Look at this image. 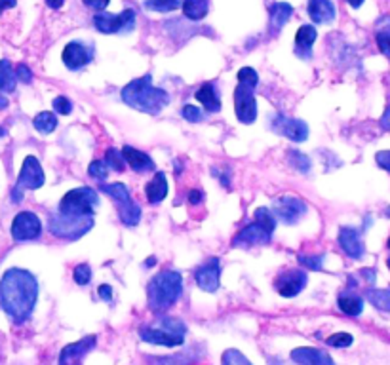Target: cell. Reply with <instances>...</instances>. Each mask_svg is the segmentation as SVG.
Here are the masks:
<instances>
[{
    "mask_svg": "<svg viewBox=\"0 0 390 365\" xmlns=\"http://www.w3.org/2000/svg\"><path fill=\"white\" fill-rule=\"evenodd\" d=\"M291 14H293V8L291 4H285V2H274L270 10H268V19H270V29L274 33H278L282 27H284L288 21H290Z\"/></svg>",
    "mask_w": 390,
    "mask_h": 365,
    "instance_id": "27",
    "label": "cell"
},
{
    "mask_svg": "<svg viewBox=\"0 0 390 365\" xmlns=\"http://www.w3.org/2000/svg\"><path fill=\"white\" fill-rule=\"evenodd\" d=\"M299 265H303L309 270H322L324 255H299Z\"/></svg>",
    "mask_w": 390,
    "mask_h": 365,
    "instance_id": "40",
    "label": "cell"
},
{
    "mask_svg": "<svg viewBox=\"0 0 390 365\" xmlns=\"http://www.w3.org/2000/svg\"><path fill=\"white\" fill-rule=\"evenodd\" d=\"M122 157L126 160L130 168L137 171V174H147V171H154V162L149 154H145L139 149H134V147L126 145L122 149Z\"/></svg>",
    "mask_w": 390,
    "mask_h": 365,
    "instance_id": "23",
    "label": "cell"
},
{
    "mask_svg": "<svg viewBox=\"0 0 390 365\" xmlns=\"http://www.w3.org/2000/svg\"><path fill=\"white\" fill-rule=\"evenodd\" d=\"M337 307L347 316H360L362 310H364V301H362V297H358L352 291H344L339 295Z\"/></svg>",
    "mask_w": 390,
    "mask_h": 365,
    "instance_id": "28",
    "label": "cell"
},
{
    "mask_svg": "<svg viewBox=\"0 0 390 365\" xmlns=\"http://www.w3.org/2000/svg\"><path fill=\"white\" fill-rule=\"evenodd\" d=\"M93 219L92 217H69V215L50 213L48 217V231L59 240H67V242H76L80 240L84 234L92 231Z\"/></svg>",
    "mask_w": 390,
    "mask_h": 365,
    "instance_id": "9",
    "label": "cell"
},
{
    "mask_svg": "<svg viewBox=\"0 0 390 365\" xmlns=\"http://www.w3.org/2000/svg\"><path fill=\"white\" fill-rule=\"evenodd\" d=\"M101 192H105L107 196L111 198L115 206L118 209V217L122 221V225L126 226H137L141 221V208L139 203L135 202L130 189L124 183H112V185H103L101 183Z\"/></svg>",
    "mask_w": 390,
    "mask_h": 365,
    "instance_id": "8",
    "label": "cell"
},
{
    "mask_svg": "<svg viewBox=\"0 0 390 365\" xmlns=\"http://www.w3.org/2000/svg\"><path fill=\"white\" fill-rule=\"evenodd\" d=\"M135 10L126 8L122 14H107L98 12L93 16V25L95 29L103 35H118V33H132L135 27Z\"/></svg>",
    "mask_w": 390,
    "mask_h": 365,
    "instance_id": "10",
    "label": "cell"
},
{
    "mask_svg": "<svg viewBox=\"0 0 390 365\" xmlns=\"http://www.w3.org/2000/svg\"><path fill=\"white\" fill-rule=\"evenodd\" d=\"M386 265H389V268H390V259H389V261H386Z\"/></svg>",
    "mask_w": 390,
    "mask_h": 365,
    "instance_id": "58",
    "label": "cell"
},
{
    "mask_svg": "<svg viewBox=\"0 0 390 365\" xmlns=\"http://www.w3.org/2000/svg\"><path fill=\"white\" fill-rule=\"evenodd\" d=\"M88 8H92L95 12H105L107 6L111 4V0H82Z\"/></svg>",
    "mask_w": 390,
    "mask_h": 365,
    "instance_id": "45",
    "label": "cell"
},
{
    "mask_svg": "<svg viewBox=\"0 0 390 365\" xmlns=\"http://www.w3.org/2000/svg\"><path fill=\"white\" fill-rule=\"evenodd\" d=\"M53 110L58 112V115H70L73 112V103H70L69 99L63 97V95H58V97L53 99Z\"/></svg>",
    "mask_w": 390,
    "mask_h": 365,
    "instance_id": "42",
    "label": "cell"
},
{
    "mask_svg": "<svg viewBox=\"0 0 390 365\" xmlns=\"http://www.w3.org/2000/svg\"><path fill=\"white\" fill-rule=\"evenodd\" d=\"M33 126L38 134L48 135L52 134L53 129L58 128V118L53 112H48V110H42L38 115L35 116V120H33Z\"/></svg>",
    "mask_w": 390,
    "mask_h": 365,
    "instance_id": "31",
    "label": "cell"
},
{
    "mask_svg": "<svg viewBox=\"0 0 390 365\" xmlns=\"http://www.w3.org/2000/svg\"><path fill=\"white\" fill-rule=\"evenodd\" d=\"M309 282V276L301 268H290L285 273H280L274 278V290L278 291L280 295L285 299L297 297L301 291L305 290V285Z\"/></svg>",
    "mask_w": 390,
    "mask_h": 365,
    "instance_id": "13",
    "label": "cell"
},
{
    "mask_svg": "<svg viewBox=\"0 0 390 365\" xmlns=\"http://www.w3.org/2000/svg\"><path fill=\"white\" fill-rule=\"evenodd\" d=\"M375 41H377V46L381 50V53L390 58V29L377 31L375 33Z\"/></svg>",
    "mask_w": 390,
    "mask_h": 365,
    "instance_id": "41",
    "label": "cell"
},
{
    "mask_svg": "<svg viewBox=\"0 0 390 365\" xmlns=\"http://www.w3.org/2000/svg\"><path fill=\"white\" fill-rule=\"evenodd\" d=\"M100 297L105 302H112V287L111 285H100Z\"/></svg>",
    "mask_w": 390,
    "mask_h": 365,
    "instance_id": "48",
    "label": "cell"
},
{
    "mask_svg": "<svg viewBox=\"0 0 390 365\" xmlns=\"http://www.w3.org/2000/svg\"><path fill=\"white\" fill-rule=\"evenodd\" d=\"M183 118H186L189 122H200L202 120V112L194 105H185L183 107Z\"/></svg>",
    "mask_w": 390,
    "mask_h": 365,
    "instance_id": "43",
    "label": "cell"
},
{
    "mask_svg": "<svg viewBox=\"0 0 390 365\" xmlns=\"http://www.w3.org/2000/svg\"><path fill=\"white\" fill-rule=\"evenodd\" d=\"M270 128L276 135L295 141V143H303V141L309 139V126L303 120H297V118H288L284 115L274 116L273 122H270Z\"/></svg>",
    "mask_w": 390,
    "mask_h": 365,
    "instance_id": "14",
    "label": "cell"
},
{
    "mask_svg": "<svg viewBox=\"0 0 390 365\" xmlns=\"http://www.w3.org/2000/svg\"><path fill=\"white\" fill-rule=\"evenodd\" d=\"M183 16L191 21H200L210 12V0H183Z\"/></svg>",
    "mask_w": 390,
    "mask_h": 365,
    "instance_id": "29",
    "label": "cell"
},
{
    "mask_svg": "<svg viewBox=\"0 0 390 365\" xmlns=\"http://www.w3.org/2000/svg\"><path fill=\"white\" fill-rule=\"evenodd\" d=\"M183 0H143V8L149 12L158 14H169L179 10Z\"/></svg>",
    "mask_w": 390,
    "mask_h": 365,
    "instance_id": "32",
    "label": "cell"
},
{
    "mask_svg": "<svg viewBox=\"0 0 390 365\" xmlns=\"http://www.w3.org/2000/svg\"><path fill=\"white\" fill-rule=\"evenodd\" d=\"M389 250H390V238H389Z\"/></svg>",
    "mask_w": 390,
    "mask_h": 365,
    "instance_id": "59",
    "label": "cell"
},
{
    "mask_svg": "<svg viewBox=\"0 0 390 365\" xmlns=\"http://www.w3.org/2000/svg\"><path fill=\"white\" fill-rule=\"evenodd\" d=\"M12 238L16 242H31L38 240L42 234V223L33 211H19L12 221Z\"/></svg>",
    "mask_w": 390,
    "mask_h": 365,
    "instance_id": "12",
    "label": "cell"
},
{
    "mask_svg": "<svg viewBox=\"0 0 390 365\" xmlns=\"http://www.w3.org/2000/svg\"><path fill=\"white\" fill-rule=\"evenodd\" d=\"M194 348H189L185 352L172 354V356H147L149 365H191L196 356L192 352Z\"/></svg>",
    "mask_w": 390,
    "mask_h": 365,
    "instance_id": "26",
    "label": "cell"
},
{
    "mask_svg": "<svg viewBox=\"0 0 390 365\" xmlns=\"http://www.w3.org/2000/svg\"><path fill=\"white\" fill-rule=\"evenodd\" d=\"M65 0H46V6L52 8V10H59V8H63Z\"/></svg>",
    "mask_w": 390,
    "mask_h": 365,
    "instance_id": "51",
    "label": "cell"
},
{
    "mask_svg": "<svg viewBox=\"0 0 390 365\" xmlns=\"http://www.w3.org/2000/svg\"><path fill=\"white\" fill-rule=\"evenodd\" d=\"M375 160H377V164H379V166H381V168L386 169V171H390V151L377 152V157H375Z\"/></svg>",
    "mask_w": 390,
    "mask_h": 365,
    "instance_id": "46",
    "label": "cell"
},
{
    "mask_svg": "<svg viewBox=\"0 0 390 365\" xmlns=\"http://www.w3.org/2000/svg\"><path fill=\"white\" fill-rule=\"evenodd\" d=\"M61 61L69 70H80L93 61V46L82 41H73L63 48Z\"/></svg>",
    "mask_w": 390,
    "mask_h": 365,
    "instance_id": "15",
    "label": "cell"
},
{
    "mask_svg": "<svg viewBox=\"0 0 390 365\" xmlns=\"http://www.w3.org/2000/svg\"><path fill=\"white\" fill-rule=\"evenodd\" d=\"M381 126H383L386 132H390V107H386L384 115L381 116Z\"/></svg>",
    "mask_w": 390,
    "mask_h": 365,
    "instance_id": "49",
    "label": "cell"
},
{
    "mask_svg": "<svg viewBox=\"0 0 390 365\" xmlns=\"http://www.w3.org/2000/svg\"><path fill=\"white\" fill-rule=\"evenodd\" d=\"M339 245L350 259H360L364 255V242H362L360 232L352 226H343L339 231Z\"/></svg>",
    "mask_w": 390,
    "mask_h": 365,
    "instance_id": "20",
    "label": "cell"
},
{
    "mask_svg": "<svg viewBox=\"0 0 390 365\" xmlns=\"http://www.w3.org/2000/svg\"><path fill=\"white\" fill-rule=\"evenodd\" d=\"M154 257H151V261H145V267H152V265H154Z\"/></svg>",
    "mask_w": 390,
    "mask_h": 365,
    "instance_id": "55",
    "label": "cell"
},
{
    "mask_svg": "<svg viewBox=\"0 0 390 365\" xmlns=\"http://www.w3.org/2000/svg\"><path fill=\"white\" fill-rule=\"evenodd\" d=\"M88 174H90V177H93V179H107V175H109V166L105 164V160H93L92 164H90V168H88Z\"/></svg>",
    "mask_w": 390,
    "mask_h": 365,
    "instance_id": "38",
    "label": "cell"
},
{
    "mask_svg": "<svg viewBox=\"0 0 390 365\" xmlns=\"http://www.w3.org/2000/svg\"><path fill=\"white\" fill-rule=\"evenodd\" d=\"M194 280L202 291L206 293H216L219 290V282H221V265L217 257H211L206 263H202L196 270H194Z\"/></svg>",
    "mask_w": 390,
    "mask_h": 365,
    "instance_id": "16",
    "label": "cell"
},
{
    "mask_svg": "<svg viewBox=\"0 0 390 365\" xmlns=\"http://www.w3.org/2000/svg\"><path fill=\"white\" fill-rule=\"evenodd\" d=\"M259 84V75L255 69L244 67L238 70V88L234 90V112L242 124H253L257 118L255 88Z\"/></svg>",
    "mask_w": 390,
    "mask_h": 365,
    "instance_id": "5",
    "label": "cell"
},
{
    "mask_svg": "<svg viewBox=\"0 0 390 365\" xmlns=\"http://www.w3.org/2000/svg\"><path fill=\"white\" fill-rule=\"evenodd\" d=\"M122 101L132 109L147 115H158L169 103V93L166 90L152 86V76L145 75L135 78L122 88Z\"/></svg>",
    "mask_w": 390,
    "mask_h": 365,
    "instance_id": "2",
    "label": "cell"
},
{
    "mask_svg": "<svg viewBox=\"0 0 390 365\" xmlns=\"http://www.w3.org/2000/svg\"><path fill=\"white\" fill-rule=\"evenodd\" d=\"M6 107H8V99L0 93V109H6Z\"/></svg>",
    "mask_w": 390,
    "mask_h": 365,
    "instance_id": "54",
    "label": "cell"
},
{
    "mask_svg": "<svg viewBox=\"0 0 390 365\" xmlns=\"http://www.w3.org/2000/svg\"><path fill=\"white\" fill-rule=\"evenodd\" d=\"M194 97H196V101L204 105V109L208 112H219L221 110V95L217 92L216 82H206V84H202Z\"/></svg>",
    "mask_w": 390,
    "mask_h": 365,
    "instance_id": "24",
    "label": "cell"
},
{
    "mask_svg": "<svg viewBox=\"0 0 390 365\" xmlns=\"http://www.w3.org/2000/svg\"><path fill=\"white\" fill-rule=\"evenodd\" d=\"M183 293V276L175 270H162L154 274L147 285V301L152 312L162 314L179 301Z\"/></svg>",
    "mask_w": 390,
    "mask_h": 365,
    "instance_id": "3",
    "label": "cell"
},
{
    "mask_svg": "<svg viewBox=\"0 0 390 365\" xmlns=\"http://www.w3.org/2000/svg\"><path fill=\"white\" fill-rule=\"evenodd\" d=\"M221 365H251V361L236 348H228L221 356Z\"/></svg>",
    "mask_w": 390,
    "mask_h": 365,
    "instance_id": "34",
    "label": "cell"
},
{
    "mask_svg": "<svg viewBox=\"0 0 390 365\" xmlns=\"http://www.w3.org/2000/svg\"><path fill=\"white\" fill-rule=\"evenodd\" d=\"M189 202L192 203V206H199V203L204 202V192L202 191H191L189 192Z\"/></svg>",
    "mask_w": 390,
    "mask_h": 365,
    "instance_id": "47",
    "label": "cell"
},
{
    "mask_svg": "<svg viewBox=\"0 0 390 365\" xmlns=\"http://www.w3.org/2000/svg\"><path fill=\"white\" fill-rule=\"evenodd\" d=\"M2 135H6V132H4V129L0 128V137H2Z\"/></svg>",
    "mask_w": 390,
    "mask_h": 365,
    "instance_id": "56",
    "label": "cell"
},
{
    "mask_svg": "<svg viewBox=\"0 0 390 365\" xmlns=\"http://www.w3.org/2000/svg\"><path fill=\"white\" fill-rule=\"evenodd\" d=\"M105 164L109 166V169H115V171H124V166H126V160L122 157V151L118 149H109L105 154Z\"/></svg>",
    "mask_w": 390,
    "mask_h": 365,
    "instance_id": "35",
    "label": "cell"
},
{
    "mask_svg": "<svg viewBox=\"0 0 390 365\" xmlns=\"http://www.w3.org/2000/svg\"><path fill=\"white\" fill-rule=\"evenodd\" d=\"M95 344H98L95 335H88L73 344H67L59 354V365H84V358L92 352Z\"/></svg>",
    "mask_w": 390,
    "mask_h": 365,
    "instance_id": "17",
    "label": "cell"
},
{
    "mask_svg": "<svg viewBox=\"0 0 390 365\" xmlns=\"http://www.w3.org/2000/svg\"><path fill=\"white\" fill-rule=\"evenodd\" d=\"M73 278L78 285H86L92 282V267L88 263H80L76 265L75 270H73Z\"/></svg>",
    "mask_w": 390,
    "mask_h": 365,
    "instance_id": "36",
    "label": "cell"
},
{
    "mask_svg": "<svg viewBox=\"0 0 390 365\" xmlns=\"http://www.w3.org/2000/svg\"><path fill=\"white\" fill-rule=\"evenodd\" d=\"M18 4V0H0V16H2V12L4 10H8V8H14Z\"/></svg>",
    "mask_w": 390,
    "mask_h": 365,
    "instance_id": "50",
    "label": "cell"
},
{
    "mask_svg": "<svg viewBox=\"0 0 390 365\" xmlns=\"http://www.w3.org/2000/svg\"><path fill=\"white\" fill-rule=\"evenodd\" d=\"M316 27L312 25H301L295 35V55L301 59L312 58V44L316 42Z\"/></svg>",
    "mask_w": 390,
    "mask_h": 365,
    "instance_id": "22",
    "label": "cell"
},
{
    "mask_svg": "<svg viewBox=\"0 0 390 365\" xmlns=\"http://www.w3.org/2000/svg\"><path fill=\"white\" fill-rule=\"evenodd\" d=\"M276 217L270 209L257 208L255 219L234 236L233 245H265L273 240Z\"/></svg>",
    "mask_w": 390,
    "mask_h": 365,
    "instance_id": "6",
    "label": "cell"
},
{
    "mask_svg": "<svg viewBox=\"0 0 390 365\" xmlns=\"http://www.w3.org/2000/svg\"><path fill=\"white\" fill-rule=\"evenodd\" d=\"M290 164L293 166V168L297 169V171H301V174H309L310 160L309 157H305V154H301V152L290 151Z\"/></svg>",
    "mask_w": 390,
    "mask_h": 365,
    "instance_id": "37",
    "label": "cell"
},
{
    "mask_svg": "<svg viewBox=\"0 0 390 365\" xmlns=\"http://www.w3.org/2000/svg\"><path fill=\"white\" fill-rule=\"evenodd\" d=\"M352 341H354V339H352L350 333H335V335L330 337L326 342L333 348H347L352 344Z\"/></svg>",
    "mask_w": 390,
    "mask_h": 365,
    "instance_id": "39",
    "label": "cell"
},
{
    "mask_svg": "<svg viewBox=\"0 0 390 365\" xmlns=\"http://www.w3.org/2000/svg\"><path fill=\"white\" fill-rule=\"evenodd\" d=\"M291 359L297 365H335L333 358L326 352V350L310 347L291 350Z\"/></svg>",
    "mask_w": 390,
    "mask_h": 365,
    "instance_id": "19",
    "label": "cell"
},
{
    "mask_svg": "<svg viewBox=\"0 0 390 365\" xmlns=\"http://www.w3.org/2000/svg\"><path fill=\"white\" fill-rule=\"evenodd\" d=\"M16 76H18V80L25 82V84H31V82H33V73H31V69L25 63H19L18 67H16Z\"/></svg>",
    "mask_w": 390,
    "mask_h": 365,
    "instance_id": "44",
    "label": "cell"
},
{
    "mask_svg": "<svg viewBox=\"0 0 390 365\" xmlns=\"http://www.w3.org/2000/svg\"><path fill=\"white\" fill-rule=\"evenodd\" d=\"M307 12H309L310 19L318 25L332 23L337 16V10H335V4L332 0H309Z\"/></svg>",
    "mask_w": 390,
    "mask_h": 365,
    "instance_id": "21",
    "label": "cell"
},
{
    "mask_svg": "<svg viewBox=\"0 0 390 365\" xmlns=\"http://www.w3.org/2000/svg\"><path fill=\"white\" fill-rule=\"evenodd\" d=\"M384 213H386V217H390V208H386V211H384Z\"/></svg>",
    "mask_w": 390,
    "mask_h": 365,
    "instance_id": "57",
    "label": "cell"
},
{
    "mask_svg": "<svg viewBox=\"0 0 390 365\" xmlns=\"http://www.w3.org/2000/svg\"><path fill=\"white\" fill-rule=\"evenodd\" d=\"M352 8H360L364 4V0H347Z\"/></svg>",
    "mask_w": 390,
    "mask_h": 365,
    "instance_id": "53",
    "label": "cell"
},
{
    "mask_svg": "<svg viewBox=\"0 0 390 365\" xmlns=\"http://www.w3.org/2000/svg\"><path fill=\"white\" fill-rule=\"evenodd\" d=\"M44 181H46V177H44V169H42L38 158H25L23 166H21V171H19L18 185H16L19 191H25V189H29V191L41 189V186L44 185Z\"/></svg>",
    "mask_w": 390,
    "mask_h": 365,
    "instance_id": "18",
    "label": "cell"
},
{
    "mask_svg": "<svg viewBox=\"0 0 390 365\" xmlns=\"http://www.w3.org/2000/svg\"><path fill=\"white\" fill-rule=\"evenodd\" d=\"M366 299L379 310L390 312V290H366Z\"/></svg>",
    "mask_w": 390,
    "mask_h": 365,
    "instance_id": "33",
    "label": "cell"
},
{
    "mask_svg": "<svg viewBox=\"0 0 390 365\" xmlns=\"http://www.w3.org/2000/svg\"><path fill=\"white\" fill-rule=\"evenodd\" d=\"M18 86L16 69L8 59H0V93H12Z\"/></svg>",
    "mask_w": 390,
    "mask_h": 365,
    "instance_id": "30",
    "label": "cell"
},
{
    "mask_svg": "<svg viewBox=\"0 0 390 365\" xmlns=\"http://www.w3.org/2000/svg\"><path fill=\"white\" fill-rule=\"evenodd\" d=\"M98 206H100V194L92 186H78L61 198L58 213L69 217H93Z\"/></svg>",
    "mask_w": 390,
    "mask_h": 365,
    "instance_id": "7",
    "label": "cell"
},
{
    "mask_svg": "<svg viewBox=\"0 0 390 365\" xmlns=\"http://www.w3.org/2000/svg\"><path fill=\"white\" fill-rule=\"evenodd\" d=\"M186 325L183 319L172 316H157V318L139 327V339L157 347L175 348L185 342Z\"/></svg>",
    "mask_w": 390,
    "mask_h": 365,
    "instance_id": "4",
    "label": "cell"
},
{
    "mask_svg": "<svg viewBox=\"0 0 390 365\" xmlns=\"http://www.w3.org/2000/svg\"><path fill=\"white\" fill-rule=\"evenodd\" d=\"M273 213L285 225H295L307 213V203L299 196H278L273 202Z\"/></svg>",
    "mask_w": 390,
    "mask_h": 365,
    "instance_id": "11",
    "label": "cell"
},
{
    "mask_svg": "<svg viewBox=\"0 0 390 365\" xmlns=\"http://www.w3.org/2000/svg\"><path fill=\"white\" fill-rule=\"evenodd\" d=\"M360 274H364V276H366V278L369 280L371 284H373V282H375V276H373V274H375V273H373V270H369V268H366V270H362Z\"/></svg>",
    "mask_w": 390,
    "mask_h": 365,
    "instance_id": "52",
    "label": "cell"
},
{
    "mask_svg": "<svg viewBox=\"0 0 390 365\" xmlns=\"http://www.w3.org/2000/svg\"><path fill=\"white\" fill-rule=\"evenodd\" d=\"M145 194L147 200L151 203L162 202L164 198H166V194H168V179H166L164 171H157L154 177L147 183Z\"/></svg>",
    "mask_w": 390,
    "mask_h": 365,
    "instance_id": "25",
    "label": "cell"
},
{
    "mask_svg": "<svg viewBox=\"0 0 390 365\" xmlns=\"http://www.w3.org/2000/svg\"><path fill=\"white\" fill-rule=\"evenodd\" d=\"M38 301V280L23 268H10L0 280V307L14 324H25Z\"/></svg>",
    "mask_w": 390,
    "mask_h": 365,
    "instance_id": "1",
    "label": "cell"
}]
</instances>
